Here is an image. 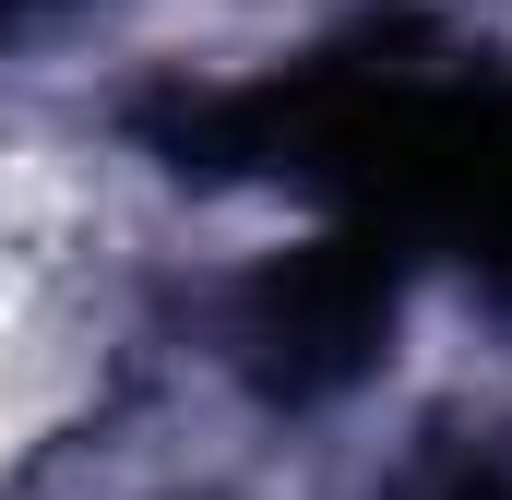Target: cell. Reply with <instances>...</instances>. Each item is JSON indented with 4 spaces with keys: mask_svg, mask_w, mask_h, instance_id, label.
Here are the masks:
<instances>
[{
    "mask_svg": "<svg viewBox=\"0 0 512 500\" xmlns=\"http://www.w3.org/2000/svg\"><path fill=\"white\" fill-rule=\"evenodd\" d=\"M48 405H60V381H48V310H36V286L0 262V477L36 453Z\"/></svg>",
    "mask_w": 512,
    "mask_h": 500,
    "instance_id": "obj_1",
    "label": "cell"
}]
</instances>
